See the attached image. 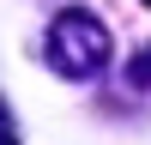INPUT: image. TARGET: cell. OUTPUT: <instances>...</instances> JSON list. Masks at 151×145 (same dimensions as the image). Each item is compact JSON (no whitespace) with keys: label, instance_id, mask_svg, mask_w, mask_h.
Wrapping results in <instances>:
<instances>
[{"label":"cell","instance_id":"cell-1","mask_svg":"<svg viewBox=\"0 0 151 145\" xmlns=\"http://www.w3.org/2000/svg\"><path fill=\"white\" fill-rule=\"evenodd\" d=\"M109 55H115V42H109L103 18L97 12H55V24H48L42 36V60L60 72V79H97V72L109 67Z\"/></svg>","mask_w":151,"mask_h":145},{"label":"cell","instance_id":"cell-3","mask_svg":"<svg viewBox=\"0 0 151 145\" xmlns=\"http://www.w3.org/2000/svg\"><path fill=\"white\" fill-rule=\"evenodd\" d=\"M0 145H18V133H12V115H6V103H0Z\"/></svg>","mask_w":151,"mask_h":145},{"label":"cell","instance_id":"cell-2","mask_svg":"<svg viewBox=\"0 0 151 145\" xmlns=\"http://www.w3.org/2000/svg\"><path fill=\"white\" fill-rule=\"evenodd\" d=\"M133 85H145V91H151V48H145L139 60H133Z\"/></svg>","mask_w":151,"mask_h":145},{"label":"cell","instance_id":"cell-4","mask_svg":"<svg viewBox=\"0 0 151 145\" xmlns=\"http://www.w3.org/2000/svg\"><path fill=\"white\" fill-rule=\"evenodd\" d=\"M145 6H151V0H145Z\"/></svg>","mask_w":151,"mask_h":145}]
</instances>
